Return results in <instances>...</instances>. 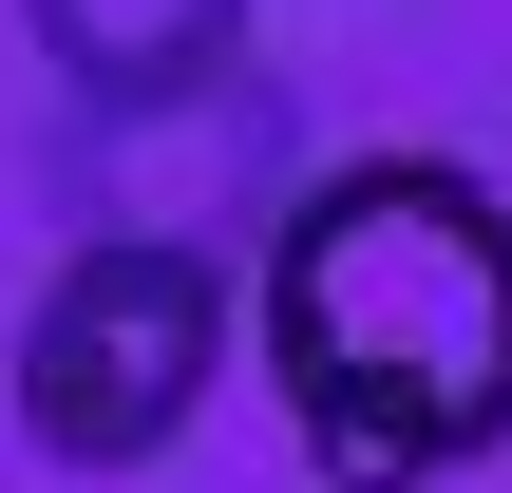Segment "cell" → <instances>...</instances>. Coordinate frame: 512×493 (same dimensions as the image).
Listing matches in <instances>:
<instances>
[{"label": "cell", "instance_id": "obj_3", "mask_svg": "<svg viewBox=\"0 0 512 493\" xmlns=\"http://www.w3.org/2000/svg\"><path fill=\"white\" fill-rule=\"evenodd\" d=\"M38 190L76 247H266L304 209V95L266 57L171 76V95H57Z\"/></svg>", "mask_w": 512, "mask_h": 493}, {"label": "cell", "instance_id": "obj_2", "mask_svg": "<svg viewBox=\"0 0 512 493\" xmlns=\"http://www.w3.org/2000/svg\"><path fill=\"white\" fill-rule=\"evenodd\" d=\"M228 361H266L247 247H57V285L19 304L0 399H19V456H57V475H152V456L209 418Z\"/></svg>", "mask_w": 512, "mask_h": 493}, {"label": "cell", "instance_id": "obj_4", "mask_svg": "<svg viewBox=\"0 0 512 493\" xmlns=\"http://www.w3.org/2000/svg\"><path fill=\"white\" fill-rule=\"evenodd\" d=\"M19 38L57 95H171L247 57V0H19Z\"/></svg>", "mask_w": 512, "mask_h": 493}, {"label": "cell", "instance_id": "obj_1", "mask_svg": "<svg viewBox=\"0 0 512 493\" xmlns=\"http://www.w3.org/2000/svg\"><path fill=\"white\" fill-rule=\"evenodd\" d=\"M266 399L323 493H437L512 456V190L456 152L304 171V209L247 247Z\"/></svg>", "mask_w": 512, "mask_h": 493}]
</instances>
